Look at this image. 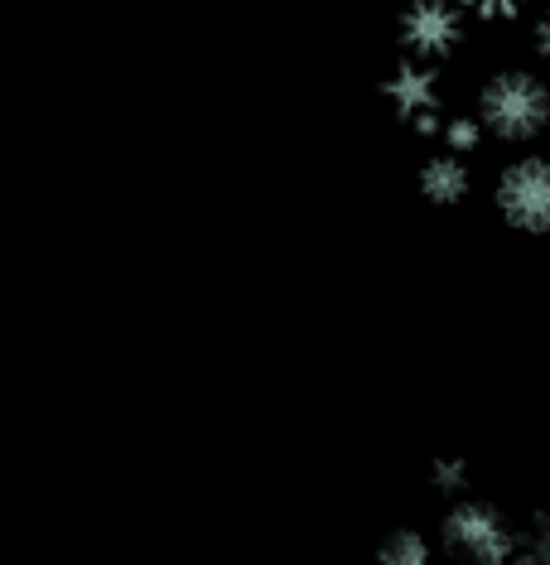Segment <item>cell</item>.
I'll return each mask as SVG.
<instances>
[{"label":"cell","instance_id":"8fae6325","mask_svg":"<svg viewBox=\"0 0 550 565\" xmlns=\"http://www.w3.org/2000/svg\"><path fill=\"white\" fill-rule=\"evenodd\" d=\"M464 6V15H478V20H517L521 10L531 6V0H459Z\"/></svg>","mask_w":550,"mask_h":565},{"label":"cell","instance_id":"8992f818","mask_svg":"<svg viewBox=\"0 0 550 565\" xmlns=\"http://www.w3.org/2000/svg\"><path fill=\"white\" fill-rule=\"evenodd\" d=\"M473 189V170H468V156H454V150H434V156L420 164V194H425L434 209H454L464 203Z\"/></svg>","mask_w":550,"mask_h":565},{"label":"cell","instance_id":"6da1fadb","mask_svg":"<svg viewBox=\"0 0 550 565\" xmlns=\"http://www.w3.org/2000/svg\"><path fill=\"white\" fill-rule=\"evenodd\" d=\"M478 121L488 136L507 140V146H527V140L550 131V83L541 73L507 68L483 83L478 93Z\"/></svg>","mask_w":550,"mask_h":565},{"label":"cell","instance_id":"7c38bea8","mask_svg":"<svg viewBox=\"0 0 550 565\" xmlns=\"http://www.w3.org/2000/svg\"><path fill=\"white\" fill-rule=\"evenodd\" d=\"M536 54H541V63H550V10L536 20Z\"/></svg>","mask_w":550,"mask_h":565},{"label":"cell","instance_id":"5b68a950","mask_svg":"<svg viewBox=\"0 0 550 565\" xmlns=\"http://www.w3.org/2000/svg\"><path fill=\"white\" fill-rule=\"evenodd\" d=\"M464 44V6L459 0H411L401 10V49L406 58L440 63Z\"/></svg>","mask_w":550,"mask_h":565},{"label":"cell","instance_id":"30bf717a","mask_svg":"<svg viewBox=\"0 0 550 565\" xmlns=\"http://www.w3.org/2000/svg\"><path fill=\"white\" fill-rule=\"evenodd\" d=\"M430 488L440 498H464L468 493V465L464 459H440V465L430 469Z\"/></svg>","mask_w":550,"mask_h":565},{"label":"cell","instance_id":"52a82bcc","mask_svg":"<svg viewBox=\"0 0 550 565\" xmlns=\"http://www.w3.org/2000/svg\"><path fill=\"white\" fill-rule=\"evenodd\" d=\"M377 565H434V546L416 526H396L387 542L377 546Z\"/></svg>","mask_w":550,"mask_h":565},{"label":"cell","instance_id":"277c9868","mask_svg":"<svg viewBox=\"0 0 550 565\" xmlns=\"http://www.w3.org/2000/svg\"><path fill=\"white\" fill-rule=\"evenodd\" d=\"M381 93H387L391 111L411 126V131L440 136V126H444V83H440V68H434V63L401 58L391 68V78H387Z\"/></svg>","mask_w":550,"mask_h":565},{"label":"cell","instance_id":"3957f363","mask_svg":"<svg viewBox=\"0 0 550 565\" xmlns=\"http://www.w3.org/2000/svg\"><path fill=\"white\" fill-rule=\"evenodd\" d=\"M497 217L511 233L550 237V156H521L497 174Z\"/></svg>","mask_w":550,"mask_h":565},{"label":"cell","instance_id":"9c48e42d","mask_svg":"<svg viewBox=\"0 0 550 565\" xmlns=\"http://www.w3.org/2000/svg\"><path fill=\"white\" fill-rule=\"evenodd\" d=\"M517 565H550V512H541L531 526H521Z\"/></svg>","mask_w":550,"mask_h":565},{"label":"cell","instance_id":"ba28073f","mask_svg":"<svg viewBox=\"0 0 550 565\" xmlns=\"http://www.w3.org/2000/svg\"><path fill=\"white\" fill-rule=\"evenodd\" d=\"M440 140L444 150H454V156H473V150L488 140V126H483L478 117H444V126H440Z\"/></svg>","mask_w":550,"mask_h":565},{"label":"cell","instance_id":"7a4b0ae2","mask_svg":"<svg viewBox=\"0 0 550 565\" xmlns=\"http://www.w3.org/2000/svg\"><path fill=\"white\" fill-rule=\"evenodd\" d=\"M440 542L459 565H517L521 526L497 503L483 498H454L440 522Z\"/></svg>","mask_w":550,"mask_h":565}]
</instances>
